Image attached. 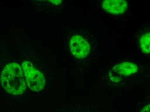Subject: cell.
<instances>
[{
    "label": "cell",
    "instance_id": "1",
    "mask_svg": "<svg viewBox=\"0 0 150 112\" xmlns=\"http://www.w3.org/2000/svg\"><path fill=\"white\" fill-rule=\"evenodd\" d=\"M1 82L4 89L12 95H21L26 90L22 68L16 63L5 66L1 73Z\"/></svg>",
    "mask_w": 150,
    "mask_h": 112
},
{
    "label": "cell",
    "instance_id": "2",
    "mask_svg": "<svg viewBox=\"0 0 150 112\" xmlns=\"http://www.w3.org/2000/svg\"><path fill=\"white\" fill-rule=\"evenodd\" d=\"M24 79L27 86L32 91L39 92L45 88L46 84L43 74L34 67L29 61H24L22 64Z\"/></svg>",
    "mask_w": 150,
    "mask_h": 112
},
{
    "label": "cell",
    "instance_id": "3",
    "mask_svg": "<svg viewBox=\"0 0 150 112\" xmlns=\"http://www.w3.org/2000/svg\"><path fill=\"white\" fill-rule=\"evenodd\" d=\"M138 70V66L133 63L126 62L119 63L112 68L109 74L110 79L113 82H118L123 78L135 74Z\"/></svg>",
    "mask_w": 150,
    "mask_h": 112
},
{
    "label": "cell",
    "instance_id": "4",
    "mask_svg": "<svg viewBox=\"0 0 150 112\" xmlns=\"http://www.w3.org/2000/svg\"><path fill=\"white\" fill-rule=\"evenodd\" d=\"M70 50L75 57L78 59H83L89 54L90 45L82 36L75 35L70 40Z\"/></svg>",
    "mask_w": 150,
    "mask_h": 112
},
{
    "label": "cell",
    "instance_id": "5",
    "mask_svg": "<svg viewBox=\"0 0 150 112\" xmlns=\"http://www.w3.org/2000/svg\"><path fill=\"white\" fill-rule=\"evenodd\" d=\"M51 112H108L105 109L96 105L74 104L54 107Z\"/></svg>",
    "mask_w": 150,
    "mask_h": 112
},
{
    "label": "cell",
    "instance_id": "6",
    "mask_svg": "<svg viewBox=\"0 0 150 112\" xmlns=\"http://www.w3.org/2000/svg\"><path fill=\"white\" fill-rule=\"evenodd\" d=\"M102 7L106 11L113 14H121L127 11V4L124 0H105Z\"/></svg>",
    "mask_w": 150,
    "mask_h": 112
},
{
    "label": "cell",
    "instance_id": "7",
    "mask_svg": "<svg viewBox=\"0 0 150 112\" xmlns=\"http://www.w3.org/2000/svg\"><path fill=\"white\" fill-rule=\"evenodd\" d=\"M140 45L143 52L150 53V33L147 32L142 36L139 40Z\"/></svg>",
    "mask_w": 150,
    "mask_h": 112
},
{
    "label": "cell",
    "instance_id": "8",
    "mask_svg": "<svg viewBox=\"0 0 150 112\" xmlns=\"http://www.w3.org/2000/svg\"><path fill=\"white\" fill-rule=\"evenodd\" d=\"M139 112H150V103L143 105L142 109Z\"/></svg>",
    "mask_w": 150,
    "mask_h": 112
},
{
    "label": "cell",
    "instance_id": "9",
    "mask_svg": "<svg viewBox=\"0 0 150 112\" xmlns=\"http://www.w3.org/2000/svg\"><path fill=\"white\" fill-rule=\"evenodd\" d=\"M50 1L52 2L54 4H60V3L61 2V1Z\"/></svg>",
    "mask_w": 150,
    "mask_h": 112
}]
</instances>
